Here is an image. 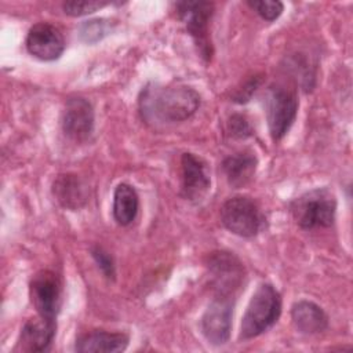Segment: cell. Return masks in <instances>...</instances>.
<instances>
[{
  "mask_svg": "<svg viewBox=\"0 0 353 353\" xmlns=\"http://www.w3.org/2000/svg\"><path fill=\"white\" fill-rule=\"evenodd\" d=\"M139 113L148 124H171L189 119L200 106V95L186 85L146 84L138 99Z\"/></svg>",
  "mask_w": 353,
  "mask_h": 353,
  "instance_id": "cell-1",
  "label": "cell"
},
{
  "mask_svg": "<svg viewBox=\"0 0 353 353\" xmlns=\"http://www.w3.org/2000/svg\"><path fill=\"white\" fill-rule=\"evenodd\" d=\"M281 314L280 292L269 283L261 284L254 292L241 320L240 339H251L266 332Z\"/></svg>",
  "mask_w": 353,
  "mask_h": 353,
  "instance_id": "cell-2",
  "label": "cell"
},
{
  "mask_svg": "<svg viewBox=\"0 0 353 353\" xmlns=\"http://www.w3.org/2000/svg\"><path fill=\"white\" fill-rule=\"evenodd\" d=\"M336 200L327 188L309 190L290 203V211L302 229L328 228L334 223Z\"/></svg>",
  "mask_w": 353,
  "mask_h": 353,
  "instance_id": "cell-3",
  "label": "cell"
},
{
  "mask_svg": "<svg viewBox=\"0 0 353 353\" xmlns=\"http://www.w3.org/2000/svg\"><path fill=\"white\" fill-rule=\"evenodd\" d=\"M265 112L269 132L274 141L281 139L298 113V98L295 91L281 84H272L265 92Z\"/></svg>",
  "mask_w": 353,
  "mask_h": 353,
  "instance_id": "cell-4",
  "label": "cell"
},
{
  "mask_svg": "<svg viewBox=\"0 0 353 353\" xmlns=\"http://www.w3.org/2000/svg\"><path fill=\"white\" fill-rule=\"evenodd\" d=\"M179 19L185 23L188 33L194 40L200 57L208 62L212 57V44L210 39V21L214 14L211 1H179L175 4Z\"/></svg>",
  "mask_w": 353,
  "mask_h": 353,
  "instance_id": "cell-5",
  "label": "cell"
},
{
  "mask_svg": "<svg viewBox=\"0 0 353 353\" xmlns=\"http://www.w3.org/2000/svg\"><path fill=\"white\" fill-rule=\"evenodd\" d=\"M221 221L229 232L240 237H254L263 225V214L251 197L234 196L223 203Z\"/></svg>",
  "mask_w": 353,
  "mask_h": 353,
  "instance_id": "cell-6",
  "label": "cell"
},
{
  "mask_svg": "<svg viewBox=\"0 0 353 353\" xmlns=\"http://www.w3.org/2000/svg\"><path fill=\"white\" fill-rule=\"evenodd\" d=\"M30 301L40 319L57 324V316L61 309L62 287L58 276L50 270L36 273L30 281Z\"/></svg>",
  "mask_w": 353,
  "mask_h": 353,
  "instance_id": "cell-7",
  "label": "cell"
},
{
  "mask_svg": "<svg viewBox=\"0 0 353 353\" xmlns=\"http://www.w3.org/2000/svg\"><path fill=\"white\" fill-rule=\"evenodd\" d=\"M233 299V296L216 294L201 317V332L212 345H223L229 341L232 330Z\"/></svg>",
  "mask_w": 353,
  "mask_h": 353,
  "instance_id": "cell-8",
  "label": "cell"
},
{
  "mask_svg": "<svg viewBox=\"0 0 353 353\" xmlns=\"http://www.w3.org/2000/svg\"><path fill=\"white\" fill-rule=\"evenodd\" d=\"M207 266L215 292L219 295L234 296L244 279V268L241 262L232 252L216 251L208 256Z\"/></svg>",
  "mask_w": 353,
  "mask_h": 353,
  "instance_id": "cell-9",
  "label": "cell"
},
{
  "mask_svg": "<svg viewBox=\"0 0 353 353\" xmlns=\"http://www.w3.org/2000/svg\"><path fill=\"white\" fill-rule=\"evenodd\" d=\"M94 130V109L90 101L83 97L68 98L62 112V131L76 141H85Z\"/></svg>",
  "mask_w": 353,
  "mask_h": 353,
  "instance_id": "cell-10",
  "label": "cell"
},
{
  "mask_svg": "<svg viewBox=\"0 0 353 353\" xmlns=\"http://www.w3.org/2000/svg\"><path fill=\"white\" fill-rule=\"evenodd\" d=\"M26 50L41 61H55L65 50V40L61 30L47 22L33 25L26 36Z\"/></svg>",
  "mask_w": 353,
  "mask_h": 353,
  "instance_id": "cell-11",
  "label": "cell"
},
{
  "mask_svg": "<svg viewBox=\"0 0 353 353\" xmlns=\"http://www.w3.org/2000/svg\"><path fill=\"white\" fill-rule=\"evenodd\" d=\"M181 167L182 197L189 201H200L207 194L211 185L205 161L193 153H183L181 157Z\"/></svg>",
  "mask_w": 353,
  "mask_h": 353,
  "instance_id": "cell-12",
  "label": "cell"
},
{
  "mask_svg": "<svg viewBox=\"0 0 353 353\" xmlns=\"http://www.w3.org/2000/svg\"><path fill=\"white\" fill-rule=\"evenodd\" d=\"M128 341L130 338L124 332L95 330L79 335L74 350L80 353H117L127 347Z\"/></svg>",
  "mask_w": 353,
  "mask_h": 353,
  "instance_id": "cell-13",
  "label": "cell"
},
{
  "mask_svg": "<svg viewBox=\"0 0 353 353\" xmlns=\"http://www.w3.org/2000/svg\"><path fill=\"white\" fill-rule=\"evenodd\" d=\"M57 331V324L43 319H30L21 330L17 349L22 352H46L50 349Z\"/></svg>",
  "mask_w": 353,
  "mask_h": 353,
  "instance_id": "cell-14",
  "label": "cell"
},
{
  "mask_svg": "<svg viewBox=\"0 0 353 353\" xmlns=\"http://www.w3.org/2000/svg\"><path fill=\"white\" fill-rule=\"evenodd\" d=\"M52 194L68 210H79L88 200V186L74 174H61L52 183Z\"/></svg>",
  "mask_w": 353,
  "mask_h": 353,
  "instance_id": "cell-15",
  "label": "cell"
},
{
  "mask_svg": "<svg viewBox=\"0 0 353 353\" xmlns=\"http://www.w3.org/2000/svg\"><path fill=\"white\" fill-rule=\"evenodd\" d=\"M291 319L295 328L306 335L323 332L328 325L325 312L310 301H298L291 307Z\"/></svg>",
  "mask_w": 353,
  "mask_h": 353,
  "instance_id": "cell-16",
  "label": "cell"
},
{
  "mask_svg": "<svg viewBox=\"0 0 353 353\" xmlns=\"http://www.w3.org/2000/svg\"><path fill=\"white\" fill-rule=\"evenodd\" d=\"M256 156L250 150H243L228 156L222 161V171L230 186L239 189L247 185L256 171Z\"/></svg>",
  "mask_w": 353,
  "mask_h": 353,
  "instance_id": "cell-17",
  "label": "cell"
},
{
  "mask_svg": "<svg viewBox=\"0 0 353 353\" xmlns=\"http://www.w3.org/2000/svg\"><path fill=\"white\" fill-rule=\"evenodd\" d=\"M139 197L137 190L128 183H120L113 194V218L121 225H130L138 214Z\"/></svg>",
  "mask_w": 353,
  "mask_h": 353,
  "instance_id": "cell-18",
  "label": "cell"
},
{
  "mask_svg": "<svg viewBox=\"0 0 353 353\" xmlns=\"http://www.w3.org/2000/svg\"><path fill=\"white\" fill-rule=\"evenodd\" d=\"M112 30V23L108 19L103 18H97V19H90L84 21L80 25L79 33L80 39L88 44L97 43L102 40L105 36H108Z\"/></svg>",
  "mask_w": 353,
  "mask_h": 353,
  "instance_id": "cell-19",
  "label": "cell"
},
{
  "mask_svg": "<svg viewBox=\"0 0 353 353\" xmlns=\"http://www.w3.org/2000/svg\"><path fill=\"white\" fill-rule=\"evenodd\" d=\"M247 4L265 21L277 19L284 10L283 3L279 0H250Z\"/></svg>",
  "mask_w": 353,
  "mask_h": 353,
  "instance_id": "cell-20",
  "label": "cell"
},
{
  "mask_svg": "<svg viewBox=\"0 0 353 353\" xmlns=\"http://www.w3.org/2000/svg\"><path fill=\"white\" fill-rule=\"evenodd\" d=\"M106 1H97V0H81V1H65L62 4L63 12L70 17H81L87 14H92L97 10L105 7Z\"/></svg>",
  "mask_w": 353,
  "mask_h": 353,
  "instance_id": "cell-21",
  "label": "cell"
},
{
  "mask_svg": "<svg viewBox=\"0 0 353 353\" xmlns=\"http://www.w3.org/2000/svg\"><path fill=\"white\" fill-rule=\"evenodd\" d=\"M91 255L95 259L98 268L102 270V273L108 279L113 280L116 276V270H114V262H113L112 255L99 245H95L91 248Z\"/></svg>",
  "mask_w": 353,
  "mask_h": 353,
  "instance_id": "cell-22",
  "label": "cell"
},
{
  "mask_svg": "<svg viewBox=\"0 0 353 353\" xmlns=\"http://www.w3.org/2000/svg\"><path fill=\"white\" fill-rule=\"evenodd\" d=\"M228 131L233 138L244 139L252 134V128L243 114H232L228 121Z\"/></svg>",
  "mask_w": 353,
  "mask_h": 353,
  "instance_id": "cell-23",
  "label": "cell"
},
{
  "mask_svg": "<svg viewBox=\"0 0 353 353\" xmlns=\"http://www.w3.org/2000/svg\"><path fill=\"white\" fill-rule=\"evenodd\" d=\"M259 83H261V77H259V76H254L252 79H250V80L245 83L244 88H243V90H239V91L233 95V101L240 102V103L247 102V101L250 99V97L252 95V92L256 90V87L259 85Z\"/></svg>",
  "mask_w": 353,
  "mask_h": 353,
  "instance_id": "cell-24",
  "label": "cell"
}]
</instances>
